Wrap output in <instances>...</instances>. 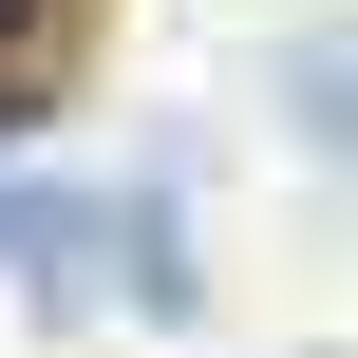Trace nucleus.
<instances>
[{"label":"nucleus","mask_w":358,"mask_h":358,"mask_svg":"<svg viewBox=\"0 0 358 358\" xmlns=\"http://www.w3.org/2000/svg\"><path fill=\"white\" fill-rule=\"evenodd\" d=\"M0 283H19V302H57V321H94V302L170 321V302H189V227H170V189L0 170Z\"/></svg>","instance_id":"nucleus-1"},{"label":"nucleus","mask_w":358,"mask_h":358,"mask_svg":"<svg viewBox=\"0 0 358 358\" xmlns=\"http://www.w3.org/2000/svg\"><path fill=\"white\" fill-rule=\"evenodd\" d=\"M0 38H19V0H0Z\"/></svg>","instance_id":"nucleus-2"}]
</instances>
